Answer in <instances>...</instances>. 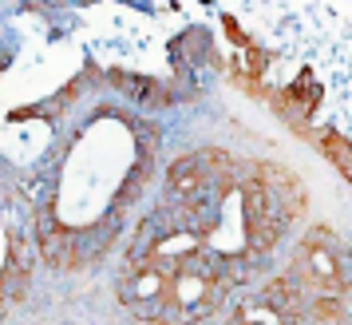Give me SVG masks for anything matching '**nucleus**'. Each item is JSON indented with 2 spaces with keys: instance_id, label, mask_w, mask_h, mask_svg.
<instances>
[{
  "instance_id": "20e7f679",
  "label": "nucleus",
  "mask_w": 352,
  "mask_h": 325,
  "mask_svg": "<svg viewBox=\"0 0 352 325\" xmlns=\"http://www.w3.org/2000/svg\"><path fill=\"white\" fill-rule=\"evenodd\" d=\"M340 322H344L340 297H309L293 325H340Z\"/></svg>"
},
{
  "instance_id": "7ed1b4c3",
  "label": "nucleus",
  "mask_w": 352,
  "mask_h": 325,
  "mask_svg": "<svg viewBox=\"0 0 352 325\" xmlns=\"http://www.w3.org/2000/svg\"><path fill=\"white\" fill-rule=\"evenodd\" d=\"M115 227H119V211H111L99 227H87V230H80L76 234V262H91V258H99L107 246H111V234H115Z\"/></svg>"
},
{
  "instance_id": "f257e3e1",
  "label": "nucleus",
  "mask_w": 352,
  "mask_h": 325,
  "mask_svg": "<svg viewBox=\"0 0 352 325\" xmlns=\"http://www.w3.org/2000/svg\"><path fill=\"white\" fill-rule=\"evenodd\" d=\"M40 234H36V242H40V254L52 262V266H60V270H67V266H76V234L72 230H64L60 222H56V214L44 207L40 211Z\"/></svg>"
},
{
  "instance_id": "39448f33",
  "label": "nucleus",
  "mask_w": 352,
  "mask_h": 325,
  "mask_svg": "<svg viewBox=\"0 0 352 325\" xmlns=\"http://www.w3.org/2000/svg\"><path fill=\"white\" fill-rule=\"evenodd\" d=\"M230 325H293V322H285V317H277V313H273V309H265L261 306V302H245V306L238 309V313H234V322Z\"/></svg>"
},
{
  "instance_id": "f03ea898",
  "label": "nucleus",
  "mask_w": 352,
  "mask_h": 325,
  "mask_svg": "<svg viewBox=\"0 0 352 325\" xmlns=\"http://www.w3.org/2000/svg\"><path fill=\"white\" fill-rule=\"evenodd\" d=\"M309 297H313V293H305L293 277H277V282H270V286H265V293H261L257 302H261L265 309H273L277 317L297 322V313L305 309V302H309Z\"/></svg>"
}]
</instances>
